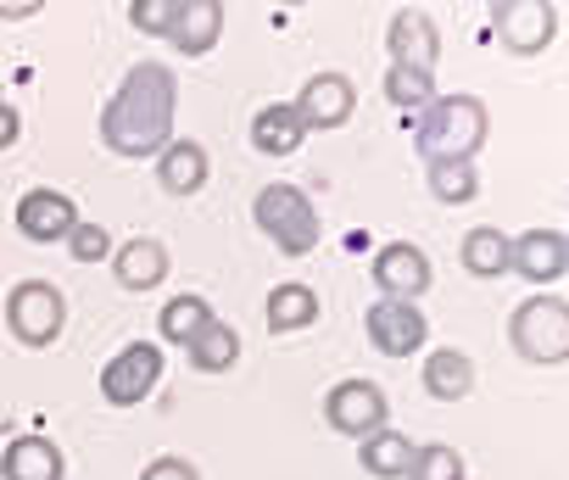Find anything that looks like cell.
I'll return each instance as SVG.
<instances>
[{
    "instance_id": "cell-1",
    "label": "cell",
    "mask_w": 569,
    "mask_h": 480,
    "mask_svg": "<svg viewBox=\"0 0 569 480\" xmlns=\"http://www.w3.org/2000/svg\"><path fill=\"white\" fill-rule=\"evenodd\" d=\"M173 112H179V79L168 62H134L118 84V96L101 107V146L146 162L173 146Z\"/></svg>"
},
{
    "instance_id": "cell-2",
    "label": "cell",
    "mask_w": 569,
    "mask_h": 480,
    "mask_svg": "<svg viewBox=\"0 0 569 480\" xmlns=\"http://www.w3.org/2000/svg\"><path fill=\"white\" fill-rule=\"evenodd\" d=\"M408 123H413V146H419L425 162H475V151L491 134V118H486L480 96H436Z\"/></svg>"
},
{
    "instance_id": "cell-3",
    "label": "cell",
    "mask_w": 569,
    "mask_h": 480,
    "mask_svg": "<svg viewBox=\"0 0 569 480\" xmlns=\"http://www.w3.org/2000/svg\"><path fill=\"white\" fill-rule=\"evenodd\" d=\"M251 218H257V229L268 234V247H279L284 258H308L313 247H319V207L308 201V190H297V184H262L257 190V201H251Z\"/></svg>"
},
{
    "instance_id": "cell-4",
    "label": "cell",
    "mask_w": 569,
    "mask_h": 480,
    "mask_svg": "<svg viewBox=\"0 0 569 480\" xmlns=\"http://www.w3.org/2000/svg\"><path fill=\"white\" fill-rule=\"evenodd\" d=\"M508 341L525 363H569V302L563 297H525L508 319Z\"/></svg>"
},
{
    "instance_id": "cell-5",
    "label": "cell",
    "mask_w": 569,
    "mask_h": 480,
    "mask_svg": "<svg viewBox=\"0 0 569 480\" xmlns=\"http://www.w3.org/2000/svg\"><path fill=\"white\" fill-rule=\"evenodd\" d=\"M7 324H12V336L23 347H51L62 336V324H68V297L51 280H23L7 297Z\"/></svg>"
},
{
    "instance_id": "cell-6",
    "label": "cell",
    "mask_w": 569,
    "mask_h": 480,
    "mask_svg": "<svg viewBox=\"0 0 569 480\" xmlns=\"http://www.w3.org/2000/svg\"><path fill=\"white\" fill-rule=\"evenodd\" d=\"M491 34L513 57H536L558 40V7L552 0H497L491 7Z\"/></svg>"
},
{
    "instance_id": "cell-7",
    "label": "cell",
    "mask_w": 569,
    "mask_h": 480,
    "mask_svg": "<svg viewBox=\"0 0 569 480\" xmlns=\"http://www.w3.org/2000/svg\"><path fill=\"white\" fill-rule=\"evenodd\" d=\"M162 380V347L157 341H129L107 369H101V397L112 408H140Z\"/></svg>"
},
{
    "instance_id": "cell-8",
    "label": "cell",
    "mask_w": 569,
    "mask_h": 480,
    "mask_svg": "<svg viewBox=\"0 0 569 480\" xmlns=\"http://www.w3.org/2000/svg\"><path fill=\"white\" fill-rule=\"evenodd\" d=\"M325 419H330V430L369 441L375 430H386L391 402H386V391H380L375 380H341V386L325 397Z\"/></svg>"
},
{
    "instance_id": "cell-9",
    "label": "cell",
    "mask_w": 569,
    "mask_h": 480,
    "mask_svg": "<svg viewBox=\"0 0 569 480\" xmlns=\"http://www.w3.org/2000/svg\"><path fill=\"white\" fill-rule=\"evenodd\" d=\"M363 330H369V347L386 352V358H413V352H425V341H430V324H425L419 302H386V297H380V302L363 313Z\"/></svg>"
},
{
    "instance_id": "cell-10",
    "label": "cell",
    "mask_w": 569,
    "mask_h": 480,
    "mask_svg": "<svg viewBox=\"0 0 569 480\" xmlns=\"http://www.w3.org/2000/svg\"><path fill=\"white\" fill-rule=\"evenodd\" d=\"M369 274H375V286H380L386 302H419L430 291V280H436L430 258L413 247V240H391V247H380Z\"/></svg>"
},
{
    "instance_id": "cell-11",
    "label": "cell",
    "mask_w": 569,
    "mask_h": 480,
    "mask_svg": "<svg viewBox=\"0 0 569 480\" xmlns=\"http://www.w3.org/2000/svg\"><path fill=\"white\" fill-rule=\"evenodd\" d=\"M291 107H297V118L308 123V134H313V129H341V123H352V112H358V90H352L347 73H313Z\"/></svg>"
},
{
    "instance_id": "cell-12",
    "label": "cell",
    "mask_w": 569,
    "mask_h": 480,
    "mask_svg": "<svg viewBox=\"0 0 569 480\" xmlns=\"http://www.w3.org/2000/svg\"><path fill=\"white\" fill-rule=\"evenodd\" d=\"M508 274H519L530 286L563 280L569 274V234H558V229H525V234H513V269Z\"/></svg>"
},
{
    "instance_id": "cell-13",
    "label": "cell",
    "mask_w": 569,
    "mask_h": 480,
    "mask_svg": "<svg viewBox=\"0 0 569 480\" xmlns=\"http://www.w3.org/2000/svg\"><path fill=\"white\" fill-rule=\"evenodd\" d=\"M73 223H79V207L62 190L40 184V190H29L18 201V229H23V240H34V247H57V240L73 234Z\"/></svg>"
},
{
    "instance_id": "cell-14",
    "label": "cell",
    "mask_w": 569,
    "mask_h": 480,
    "mask_svg": "<svg viewBox=\"0 0 569 480\" xmlns=\"http://www.w3.org/2000/svg\"><path fill=\"white\" fill-rule=\"evenodd\" d=\"M386 46H391V68H419V73H436V57H441V34L425 12L402 7L386 29Z\"/></svg>"
},
{
    "instance_id": "cell-15",
    "label": "cell",
    "mask_w": 569,
    "mask_h": 480,
    "mask_svg": "<svg viewBox=\"0 0 569 480\" xmlns=\"http://www.w3.org/2000/svg\"><path fill=\"white\" fill-rule=\"evenodd\" d=\"M223 40V0H179V18L168 29V46L179 57H207Z\"/></svg>"
},
{
    "instance_id": "cell-16",
    "label": "cell",
    "mask_w": 569,
    "mask_h": 480,
    "mask_svg": "<svg viewBox=\"0 0 569 480\" xmlns=\"http://www.w3.org/2000/svg\"><path fill=\"white\" fill-rule=\"evenodd\" d=\"M112 274H118L123 291H157L168 280V247L151 234H134L129 247L112 252Z\"/></svg>"
},
{
    "instance_id": "cell-17",
    "label": "cell",
    "mask_w": 569,
    "mask_h": 480,
    "mask_svg": "<svg viewBox=\"0 0 569 480\" xmlns=\"http://www.w3.org/2000/svg\"><path fill=\"white\" fill-rule=\"evenodd\" d=\"M458 263L475 274V280H502L513 269V234H502L497 223H475L458 247Z\"/></svg>"
},
{
    "instance_id": "cell-18",
    "label": "cell",
    "mask_w": 569,
    "mask_h": 480,
    "mask_svg": "<svg viewBox=\"0 0 569 480\" xmlns=\"http://www.w3.org/2000/svg\"><path fill=\"white\" fill-rule=\"evenodd\" d=\"M68 458L51 436H18L0 458V480H62Z\"/></svg>"
},
{
    "instance_id": "cell-19",
    "label": "cell",
    "mask_w": 569,
    "mask_h": 480,
    "mask_svg": "<svg viewBox=\"0 0 569 480\" xmlns=\"http://www.w3.org/2000/svg\"><path fill=\"white\" fill-rule=\"evenodd\" d=\"M302 140H308V123L297 118L291 101H268V107L251 118V146H257L262 157H273V162H279V157H291Z\"/></svg>"
},
{
    "instance_id": "cell-20",
    "label": "cell",
    "mask_w": 569,
    "mask_h": 480,
    "mask_svg": "<svg viewBox=\"0 0 569 480\" xmlns=\"http://www.w3.org/2000/svg\"><path fill=\"white\" fill-rule=\"evenodd\" d=\"M207 173H212V157H207L201 140H173V146L157 157V179H162L168 196H196V190L207 184Z\"/></svg>"
},
{
    "instance_id": "cell-21",
    "label": "cell",
    "mask_w": 569,
    "mask_h": 480,
    "mask_svg": "<svg viewBox=\"0 0 569 480\" xmlns=\"http://www.w3.org/2000/svg\"><path fill=\"white\" fill-rule=\"evenodd\" d=\"M425 391H430L436 402H463V397L475 391V358L458 352V347H436V352L425 358Z\"/></svg>"
},
{
    "instance_id": "cell-22",
    "label": "cell",
    "mask_w": 569,
    "mask_h": 480,
    "mask_svg": "<svg viewBox=\"0 0 569 480\" xmlns=\"http://www.w3.org/2000/svg\"><path fill=\"white\" fill-rule=\"evenodd\" d=\"M319 319V291L313 286H273L268 291V308H262V324L273 330V336H291V330H308Z\"/></svg>"
},
{
    "instance_id": "cell-23",
    "label": "cell",
    "mask_w": 569,
    "mask_h": 480,
    "mask_svg": "<svg viewBox=\"0 0 569 480\" xmlns=\"http://www.w3.org/2000/svg\"><path fill=\"white\" fill-rule=\"evenodd\" d=\"M358 463H363V474H375V480H402L408 463H413V441H408L402 430H375V436L358 447Z\"/></svg>"
},
{
    "instance_id": "cell-24",
    "label": "cell",
    "mask_w": 569,
    "mask_h": 480,
    "mask_svg": "<svg viewBox=\"0 0 569 480\" xmlns=\"http://www.w3.org/2000/svg\"><path fill=\"white\" fill-rule=\"evenodd\" d=\"M184 352H190V369H196V374H223V369L240 363V336H234V324H218V319H212Z\"/></svg>"
},
{
    "instance_id": "cell-25",
    "label": "cell",
    "mask_w": 569,
    "mask_h": 480,
    "mask_svg": "<svg viewBox=\"0 0 569 480\" xmlns=\"http://www.w3.org/2000/svg\"><path fill=\"white\" fill-rule=\"evenodd\" d=\"M212 324V302L207 297H168V308H162V319H157V330H162V341H173V347H190L201 330Z\"/></svg>"
},
{
    "instance_id": "cell-26",
    "label": "cell",
    "mask_w": 569,
    "mask_h": 480,
    "mask_svg": "<svg viewBox=\"0 0 569 480\" xmlns=\"http://www.w3.org/2000/svg\"><path fill=\"white\" fill-rule=\"evenodd\" d=\"M430 196L441 207H469L480 196V173L475 162H430Z\"/></svg>"
},
{
    "instance_id": "cell-27",
    "label": "cell",
    "mask_w": 569,
    "mask_h": 480,
    "mask_svg": "<svg viewBox=\"0 0 569 480\" xmlns=\"http://www.w3.org/2000/svg\"><path fill=\"white\" fill-rule=\"evenodd\" d=\"M386 101L402 107L408 118H419L430 101H436V73H419V68H391L386 73Z\"/></svg>"
},
{
    "instance_id": "cell-28",
    "label": "cell",
    "mask_w": 569,
    "mask_h": 480,
    "mask_svg": "<svg viewBox=\"0 0 569 480\" xmlns=\"http://www.w3.org/2000/svg\"><path fill=\"white\" fill-rule=\"evenodd\" d=\"M402 480H469L463 469V452L447 447V441H430V447H413V463Z\"/></svg>"
},
{
    "instance_id": "cell-29",
    "label": "cell",
    "mask_w": 569,
    "mask_h": 480,
    "mask_svg": "<svg viewBox=\"0 0 569 480\" xmlns=\"http://www.w3.org/2000/svg\"><path fill=\"white\" fill-rule=\"evenodd\" d=\"M62 247H68L79 263H101V258H112V234H107V223L79 218V223H73V234L62 240Z\"/></svg>"
},
{
    "instance_id": "cell-30",
    "label": "cell",
    "mask_w": 569,
    "mask_h": 480,
    "mask_svg": "<svg viewBox=\"0 0 569 480\" xmlns=\"http://www.w3.org/2000/svg\"><path fill=\"white\" fill-rule=\"evenodd\" d=\"M173 18H179V0H134V7H129V23L140 34H157V40H168Z\"/></svg>"
},
{
    "instance_id": "cell-31",
    "label": "cell",
    "mask_w": 569,
    "mask_h": 480,
    "mask_svg": "<svg viewBox=\"0 0 569 480\" xmlns=\"http://www.w3.org/2000/svg\"><path fill=\"white\" fill-rule=\"evenodd\" d=\"M140 480H201V474H196L190 458H173V452H168V458H151Z\"/></svg>"
},
{
    "instance_id": "cell-32",
    "label": "cell",
    "mask_w": 569,
    "mask_h": 480,
    "mask_svg": "<svg viewBox=\"0 0 569 480\" xmlns=\"http://www.w3.org/2000/svg\"><path fill=\"white\" fill-rule=\"evenodd\" d=\"M18 140H23V118H18L7 101H0V151H12Z\"/></svg>"
},
{
    "instance_id": "cell-33",
    "label": "cell",
    "mask_w": 569,
    "mask_h": 480,
    "mask_svg": "<svg viewBox=\"0 0 569 480\" xmlns=\"http://www.w3.org/2000/svg\"><path fill=\"white\" fill-rule=\"evenodd\" d=\"M0 101H7V96H0Z\"/></svg>"
}]
</instances>
